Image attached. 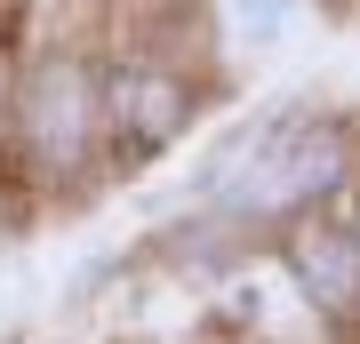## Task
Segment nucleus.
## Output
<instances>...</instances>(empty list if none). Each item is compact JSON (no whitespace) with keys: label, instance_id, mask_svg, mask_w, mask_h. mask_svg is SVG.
I'll list each match as a JSON object with an SVG mask.
<instances>
[{"label":"nucleus","instance_id":"f257e3e1","mask_svg":"<svg viewBox=\"0 0 360 344\" xmlns=\"http://www.w3.org/2000/svg\"><path fill=\"white\" fill-rule=\"evenodd\" d=\"M336 177H345V144H336V128L264 120L257 136H240L217 168H208V200H224V208H288V200L328 192Z\"/></svg>","mask_w":360,"mask_h":344},{"label":"nucleus","instance_id":"f03ea898","mask_svg":"<svg viewBox=\"0 0 360 344\" xmlns=\"http://www.w3.org/2000/svg\"><path fill=\"white\" fill-rule=\"evenodd\" d=\"M25 144L49 177H72L96 144V96H89V72L80 64H49L25 96Z\"/></svg>","mask_w":360,"mask_h":344},{"label":"nucleus","instance_id":"7ed1b4c3","mask_svg":"<svg viewBox=\"0 0 360 344\" xmlns=\"http://www.w3.org/2000/svg\"><path fill=\"white\" fill-rule=\"evenodd\" d=\"M112 128H120V153L129 160L160 153V144L184 128V89L168 72H120L112 80Z\"/></svg>","mask_w":360,"mask_h":344},{"label":"nucleus","instance_id":"20e7f679","mask_svg":"<svg viewBox=\"0 0 360 344\" xmlns=\"http://www.w3.org/2000/svg\"><path fill=\"white\" fill-rule=\"evenodd\" d=\"M288 256H296V281L312 288L321 312H360V241H345L328 224H304L288 241Z\"/></svg>","mask_w":360,"mask_h":344},{"label":"nucleus","instance_id":"39448f33","mask_svg":"<svg viewBox=\"0 0 360 344\" xmlns=\"http://www.w3.org/2000/svg\"><path fill=\"white\" fill-rule=\"evenodd\" d=\"M232 16H240L248 32H272V25H281V8H272V0H232Z\"/></svg>","mask_w":360,"mask_h":344}]
</instances>
